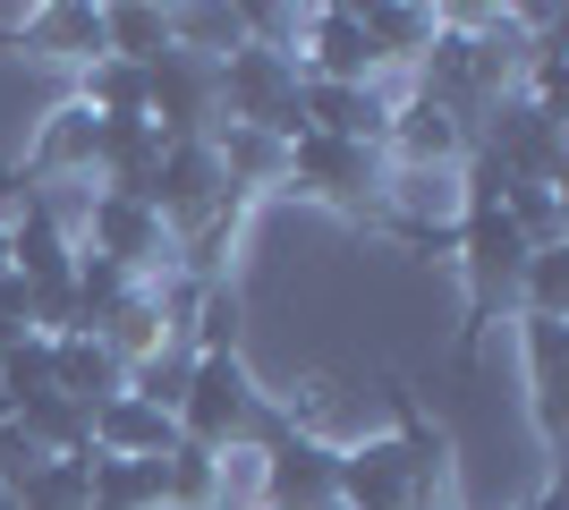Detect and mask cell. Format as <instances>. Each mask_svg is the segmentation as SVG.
<instances>
[{
  "instance_id": "6da1fadb",
  "label": "cell",
  "mask_w": 569,
  "mask_h": 510,
  "mask_svg": "<svg viewBox=\"0 0 569 510\" xmlns=\"http://www.w3.org/2000/svg\"><path fill=\"white\" fill-rule=\"evenodd\" d=\"M340 510H442V442L417 409L400 417V434L340 451Z\"/></svg>"
},
{
  "instance_id": "7a4b0ae2",
  "label": "cell",
  "mask_w": 569,
  "mask_h": 510,
  "mask_svg": "<svg viewBox=\"0 0 569 510\" xmlns=\"http://www.w3.org/2000/svg\"><path fill=\"white\" fill-rule=\"evenodd\" d=\"M179 442H204V451H230V442H272L281 426L263 417V391L256 374L238 366V349H221V358H196L188 366V391H179Z\"/></svg>"
},
{
  "instance_id": "3957f363",
  "label": "cell",
  "mask_w": 569,
  "mask_h": 510,
  "mask_svg": "<svg viewBox=\"0 0 569 510\" xmlns=\"http://www.w3.org/2000/svg\"><path fill=\"white\" fill-rule=\"evenodd\" d=\"M298 51H263V43H238L221 60V111L230 128H263V137H298Z\"/></svg>"
},
{
  "instance_id": "277c9868",
  "label": "cell",
  "mask_w": 569,
  "mask_h": 510,
  "mask_svg": "<svg viewBox=\"0 0 569 510\" xmlns=\"http://www.w3.org/2000/svg\"><path fill=\"white\" fill-rule=\"evenodd\" d=\"M527 256H536V239H527V230L501 213V204H468V213H459V272H468L476 316L519 307V272H527Z\"/></svg>"
},
{
  "instance_id": "5b68a950",
  "label": "cell",
  "mask_w": 569,
  "mask_h": 510,
  "mask_svg": "<svg viewBox=\"0 0 569 510\" xmlns=\"http://www.w3.org/2000/svg\"><path fill=\"white\" fill-rule=\"evenodd\" d=\"M256 502L263 510H340V451L307 426H289L256 451Z\"/></svg>"
},
{
  "instance_id": "8992f818",
  "label": "cell",
  "mask_w": 569,
  "mask_h": 510,
  "mask_svg": "<svg viewBox=\"0 0 569 510\" xmlns=\"http://www.w3.org/2000/svg\"><path fill=\"white\" fill-rule=\"evenodd\" d=\"M144 204L162 213V230L179 239V230H196V221H221L238 204V188L221 179V153L213 137H196V146H162V162H153V188H144Z\"/></svg>"
},
{
  "instance_id": "52a82bcc",
  "label": "cell",
  "mask_w": 569,
  "mask_h": 510,
  "mask_svg": "<svg viewBox=\"0 0 569 510\" xmlns=\"http://www.w3.org/2000/svg\"><path fill=\"white\" fill-rule=\"evenodd\" d=\"M170 230H162V213L153 204H137V196H111V188H94L86 196V256H102V264H119L128 281H144L153 264H170Z\"/></svg>"
},
{
  "instance_id": "ba28073f",
  "label": "cell",
  "mask_w": 569,
  "mask_h": 510,
  "mask_svg": "<svg viewBox=\"0 0 569 510\" xmlns=\"http://www.w3.org/2000/svg\"><path fill=\"white\" fill-rule=\"evenodd\" d=\"M289 188L323 196V204H366L382 188V146H340V137H289L281 153Z\"/></svg>"
},
{
  "instance_id": "9c48e42d",
  "label": "cell",
  "mask_w": 569,
  "mask_h": 510,
  "mask_svg": "<svg viewBox=\"0 0 569 510\" xmlns=\"http://www.w3.org/2000/svg\"><path fill=\"white\" fill-rule=\"evenodd\" d=\"M375 43H366V26L357 9H315L307 18V51H298V77L315 86H375Z\"/></svg>"
},
{
  "instance_id": "30bf717a",
  "label": "cell",
  "mask_w": 569,
  "mask_h": 510,
  "mask_svg": "<svg viewBox=\"0 0 569 510\" xmlns=\"http://www.w3.org/2000/svg\"><path fill=\"white\" fill-rule=\"evenodd\" d=\"M0 230H9V272H18L26 290H60L77 272V230L51 213V204H26V213L0 221Z\"/></svg>"
},
{
  "instance_id": "8fae6325",
  "label": "cell",
  "mask_w": 569,
  "mask_h": 510,
  "mask_svg": "<svg viewBox=\"0 0 569 510\" xmlns=\"http://www.w3.org/2000/svg\"><path fill=\"white\" fill-rule=\"evenodd\" d=\"M170 442H179V426H170L153 400L119 391V400H102V409H94V434H86V451H111V460H162Z\"/></svg>"
},
{
  "instance_id": "7c38bea8",
  "label": "cell",
  "mask_w": 569,
  "mask_h": 510,
  "mask_svg": "<svg viewBox=\"0 0 569 510\" xmlns=\"http://www.w3.org/2000/svg\"><path fill=\"white\" fill-rule=\"evenodd\" d=\"M51 383L69 391L77 409H102V400L128 391V366H119L94 332H69V340H51Z\"/></svg>"
},
{
  "instance_id": "4fadbf2b",
  "label": "cell",
  "mask_w": 569,
  "mask_h": 510,
  "mask_svg": "<svg viewBox=\"0 0 569 510\" xmlns=\"http://www.w3.org/2000/svg\"><path fill=\"white\" fill-rule=\"evenodd\" d=\"M357 26H366L375 60H426V51H433V18H426V9H400V0H366Z\"/></svg>"
},
{
  "instance_id": "5bb4252c",
  "label": "cell",
  "mask_w": 569,
  "mask_h": 510,
  "mask_svg": "<svg viewBox=\"0 0 569 510\" xmlns=\"http://www.w3.org/2000/svg\"><path fill=\"white\" fill-rule=\"evenodd\" d=\"M26 34H34L43 51H60V60H102V9H77V0L34 9V18H26Z\"/></svg>"
},
{
  "instance_id": "9a60e30c",
  "label": "cell",
  "mask_w": 569,
  "mask_h": 510,
  "mask_svg": "<svg viewBox=\"0 0 569 510\" xmlns=\"http://www.w3.org/2000/svg\"><path fill=\"white\" fill-rule=\"evenodd\" d=\"M102 51L111 60H153V51H170V9H137V0H119V9H102Z\"/></svg>"
},
{
  "instance_id": "2e32d148",
  "label": "cell",
  "mask_w": 569,
  "mask_h": 510,
  "mask_svg": "<svg viewBox=\"0 0 569 510\" xmlns=\"http://www.w3.org/2000/svg\"><path fill=\"white\" fill-rule=\"evenodd\" d=\"M86 111L94 120H144V69L137 60H86Z\"/></svg>"
},
{
  "instance_id": "e0dca14e",
  "label": "cell",
  "mask_w": 569,
  "mask_h": 510,
  "mask_svg": "<svg viewBox=\"0 0 569 510\" xmlns=\"http://www.w3.org/2000/svg\"><path fill=\"white\" fill-rule=\"evenodd\" d=\"M391 196H400L417 221H459L468 213V196H459V170H382Z\"/></svg>"
},
{
  "instance_id": "ac0fdd59",
  "label": "cell",
  "mask_w": 569,
  "mask_h": 510,
  "mask_svg": "<svg viewBox=\"0 0 569 510\" xmlns=\"http://www.w3.org/2000/svg\"><path fill=\"white\" fill-rule=\"evenodd\" d=\"M519 307H527V316H552V323H561V307H569V247H536V256H527Z\"/></svg>"
},
{
  "instance_id": "d6986e66",
  "label": "cell",
  "mask_w": 569,
  "mask_h": 510,
  "mask_svg": "<svg viewBox=\"0 0 569 510\" xmlns=\"http://www.w3.org/2000/svg\"><path fill=\"white\" fill-rule=\"evenodd\" d=\"M51 468V451H34V442L18 434V426H9V417H0V493H9V502H18L26 486H34V477H43Z\"/></svg>"
},
{
  "instance_id": "ffe728a7",
  "label": "cell",
  "mask_w": 569,
  "mask_h": 510,
  "mask_svg": "<svg viewBox=\"0 0 569 510\" xmlns=\"http://www.w3.org/2000/svg\"><path fill=\"white\" fill-rule=\"evenodd\" d=\"M26 332H34V290L18 272H0V349H18Z\"/></svg>"
},
{
  "instance_id": "44dd1931",
  "label": "cell",
  "mask_w": 569,
  "mask_h": 510,
  "mask_svg": "<svg viewBox=\"0 0 569 510\" xmlns=\"http://www.w3.org/2000/svg\"><path fill=\"white\" fill-rule=\"evenodd\" d=\"M527 510H561V493H536V502H527Z\"/></svg>"
},
{
  "instance_id": "7402d4cb",
  "label": "cell",
  "mask_w": 569,
  "mask_h": 510,
  "mask_svg": "<svg viewBox=\"0 0 569 510\" xmlns=\"http://www.w3.org/2000/svg\"><path fill=\"white\" fill-rule=\"evenodd\" d=\"M0 272H9V230H0Z\"/></svg>"
},
{
  "instance_id": "603a6c76",
  "label": "cell",
  "mask_w": 569,
  "mask_h": 510,
  "mask_svg": "<svg viewBox=\"0 0 569 510\" xmlns=\"http://www.w3.org/2000/svg\"><path fill=\"white\" fill-rule=\"evenodd\" d=\"M0 510H9V493H0Z\"/></svg>"
}]
</instances>
